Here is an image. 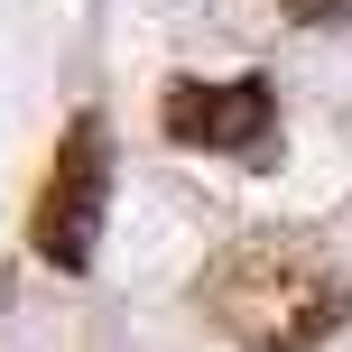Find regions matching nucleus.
<instances>
[{"label":"nucleus","instance_id":"nucleus-1","mask_svg":"<svg viewBox=\"0 0 352 352\" xmlns=\"http://www.w3.org/2000/svg\"><path fill=\"white\" fill-rule=\"evenodd\" d=\"M204 316L223 343L241 352H316L343 334L352 316V278L297 232H241L204 260Z\"/></svg>","mask_w":352,"mask_h":352},{"label":"nucleus","instance_id":"nucleus-4","mask_svg":"<svg viewBox=\"0 0 352 352\" xmlns=\"http://www.w3.org/2000/svg\"><path fill=\"white\" fill-rule=\"evenodd\" d=\"M278 10H287V19H306V28H334L352 0H278Z\"/></svg>","mask_w":352,"mask_h":352},{"label":"nucleus","instance_id":"nucleus-2","mask_svg":"<svg viewBox=\"0 0 352 352\" xmlns=\"http://www.w3.org/2000/svg\"><path fill=\"white\" fill-rule=\"evenodd\" d=\"M102 204H111V130H102V111H74L56 158H47V176H37L28 250L56 260L65 278H84L93 250H102Z\"/></svg>","mask_w":352,"mask_h":352},{"label":"nucleus","instance_id":"nucleus-3","mask_svg":"<svg viewBox=\"0 0 352 352\" xmlns=\"http://www.w3.org/2000/svg\"><path fill=\"white\" fill-rule=\"evenodd\" d=\"M158 130L176 148H204V158H269V140H278V93H269V74H232V84L176 74L158 93Z\"/></svg>","mask_w":352,"mask_h":352}]
</instances>
